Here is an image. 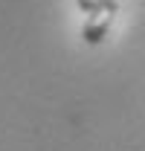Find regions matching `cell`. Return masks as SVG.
Instances as JSON below:
<instances>
[{"mask_svg":"<svg viewBox=\"0 0 145 151\" xmlns=\"http://www.w3.org/2000/svg\"><path fill=\"white\" fill-rule=\"evenodd\" d=\"M116 12H119V0H108V3H102L96 12H90V15L84 18V26H81L84 44H93V47L102 44V41L108 38L113 20H116Z\"/></svg>","mask_w":145,"mask_h":151,"instance_id":"cell-1","label":"cell"},{"mask_svg":"<svg viewBox=\"0 0 145 151\" xmlns=\"http://www.w3.org/2000/svg\"><path fill=\"white\" fill-rule=\"evenodd\" d=\"M102 3H108V0H75V6H78L81 12H87V15H90V12H96Z\"/></svg>","mask_w":145,"mask_h":151,"instance_id":"cell-2","label":"cell"}]
</instances>
